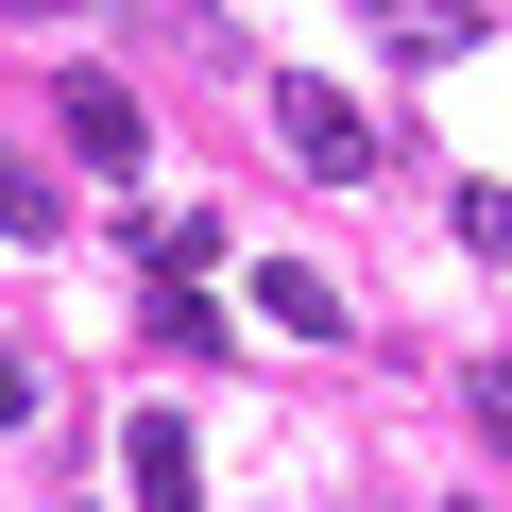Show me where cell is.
I'll list each match as a JSON object with an SVG mask.
<instances>
[{"label":"cell","instance_id":"obj_1","mask_svg":"<svg viewBox=\"0 0 512 512\" xmlns=\"http://www.w3.org/2000/svg\"><path fill=\"white\" fill-rule=\"evenodd\" d=\"M274 137H291V154H308L325 188H359V171H376V120H359V103H342L325 69H274Z\"/></svg>","mask_w":512,"mask_h":512},{"label":"cell","instance_id":"obj_2","mask_svg":"<svg viewBox=\"0 0 512 512\" xmlns=\"http://www.w3.org/2000/svg\"><path fill=\"white\" fill-rule=\"evenodd\" d=\"M120 478H137V512H188V495H205V444H188V410H137V427H120Z\"/></svg>","mask_w":512,"mask_h":512},{"label":"cell","instance_id":"obj_3","mask_svg":"<svg viewBox=\"0 0 512 512\" xmlns=\"http://www.w3.org/2000/svg\"><path fill=\"white\" fill-rule=\"evenodd\" d=\"M69 154H86V171H137V103H120L103 69H69Z\"/></svg>","mask_w":512,"mask_h":512},{"label":"cell","instance_id":"obj_4","mask_svg":"<svg viewBox=\"0 0 512 512\" xmlns=\"http://www.w3.org/2000/svg\"><path fill=\"white\" fill-rule=\"evenodd\" d=\"M256 308H274V325H291V342H325V325H342V291H325V274H308V256H274V274H256Z\"/></svg>","mask_w":512,"mask_h":512},{"label":"cell","instance_id":"obj_5","mask_svg":"<svg viewBox=\"0 0 512 512\" xmlns=\"http://www.w3.org/2000/svg\"><path fill=\"white\" fill-rule=\"evenodd\" d=\"M359 18H376L393 52H461V35H478V18H461V0H359Z\"/></svg>","mask_w":512,"mask_h":512},{"label":"cell","instance_id":"obj_6","mask_svg":"<svg viewBox=\"0 0 512 512\" xmlns=\"http://www.w3.org/2000/svg\"><path fill=\"white\" fill-rule=\"evenodd\" d=\"M0 239H69V205H52V188H35L18 154H0Z\"/></svg>","mask_w":512,"mask_h":512},{"label":"cell","instance_id":"obj_7","mask_svg":"<svg viewBox=\"0 0 512 512\" xmlns=\"http://www.w3.org/2000/svg\"><path fill=\"white\" fill-rule=\"evenodd\" d=\"M461 239H478V256H512V188H461Z\"/></svg>","mask_w":512,"mask_h":512},{"label":"cell","instance_id":"obj_8","mask_svg":"<svg viewBox=\"0 0 512 512\" xmlns=\"http://www.w3.org/2000/svg\"><path fill=\"white\" fill-rule=\"evenodd\" d=\"M18 410H35V359H18V342H0V427H18Z\"/></svg>","mask_w":512,"mask_h":512},{"label":"cell","instance_id":"obj_9","mask_svg":"<svg viewBox=\"0 0 512 512\" xmlns=\"http://www.w3.org/2000/svg\"><path fill=\"white\" fill-rule=\"evenodd\" d=\"M478 427H495V444H512V359H495V376H478Z\"/></svg>","mask_w":512,"mask_h":512},{"label":"cell","instance_id":"obj_10","mask_svg":"<svg viewBox=\"0 0 512 512\" xmlns=\"http://www.w3.org/2000/svg\"><path fill=\"white\" fill-rule=\"evenodd\" d=\"M35 18H52V0H35Z\"/></svg>","mask_w":512,"mask_h":512}]
</instances>
